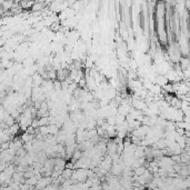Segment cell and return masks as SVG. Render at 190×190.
<instances>
[{
  "instance_id": "1",
  "label": "cell",
  "mask_w": 190,
  "mask_h": 190,
  "mask_svg": "<svg viewBox=\"0 0 190 190\" xmlns=\"http://www.w3.org/2000/svg\"><path fill=\"white\" fill-rule=\"evenodd\" d=\"M146 167H143V166H141V167H138V168H136L135 170V176L136 177H140V176H142L145 172H146Z\"/></svg>"
}]
</instances>
